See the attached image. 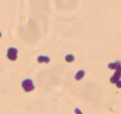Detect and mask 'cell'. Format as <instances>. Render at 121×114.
Segmentation results:
<instances>
[{"instance_id": "cell-8", "label": "cell", "mask_w": 121, "mask_h": 114, "mask_svg": "<svg viewBox=\"0 0 121 114\" xmlns=\"http://www.w3.org/2000/svg\"><path fill=\"white\" fill-rule=\"evenodd\" d=\"M0 37H1V33H0Z\"/></svg>"}, {"instance_id": "cell-3", "label": "cell", "mask_w": 121, "mask_h": 114, "mask_svg": "<svg viewBox=\"0 0 121 114\" xmlns=\"http://www.w3.org/2000/svg\"><path fill=\"white\" fill-rule=\"evenodd\" d=\"M84 75H85V72H84V70H79L78 72L76 74V76H75V79L77 80H79L81 79L82 78L84 77Z\"/></svg>"}, {"instance_id": "cell-1", "label": "cell", "mask_w": 121, "mask_h": 114, "mask_svg": "<svg viewBox=\"0 0 121 114\" xmlns=\"http://www.w3.org/2000/svg\"><path fill=\"white\" fill-rule=\"evenodd\" d=\"M22 87L26 92H30L34 89V85L32 83V80L26 79L22 82Z\"/></svg>"}, {"instance_id": "cell-5", "label": "cell", "mask_w": 121, "mask_h": 114, "mask_svg": "<svg viewBox=\"0 0 121 114\" xmlns=\"http://www.w3.org/2000/svg\"><path fill=\"white\" fill-rule=\"evenodd\" d=\"M66 61H69V62H71V61H74V56L72 55V54H69V55H67L66 56Z\"/></svg>"}, {"instance_id": "cell-4", "label": "cell", "mask_w": 121, "mask_h": 114, "mask_svg": "<svg viewBox=\"0 0 121 114\" xmlns=\"http://www.w3.org/2000/svg\"><path fill=\"white\" fill-rule=\"evenodd\" d=\"M38 61L39 62H49L50 59L48 57H45V56H39L38 59Z\"/></svg>"}, {"instance_id": "cell-2", "label": "cell", "mask_w": 121, "mask_h": 114, "mask_svg": "<svg viewBox=\"0 0 121 114\" xmlns=\"http://www.w3.org/2000/svg\"><path fill=\"white\" fill-rule=\"evenodd\" d=\"M7 57L12 60V61H14L15 59L17 58V50L15 48H9L7 52Z\"/></svg>"}, {"instance_id": "cell-7", "label": "cell", "mask_w": 121, "mask_h": 114, "mask_svg": "<svg viewBox=\"0 0 121 114\" xmlns=\"http://www.w3.org/2000/svg\"><path fill=\"white\" fill-rule=\"evenodd\" d=\"M75 111H76V113L77 114H82L81 112H79V110H78V109H76Z\"/></svg>"}, {"instance_id": "cell-6", "label": "cell", "mask_w": 121, "mask_h": 114, "mask_svg": "<svg viewBox=\"0 0 121 114\" xmlns=\"http://www.w3.org/2000/svg\"><path fill=\"white\" fill-rule=\"evenodd\" d=\"M117 67H119V63L117 65V62H115V63H111V64L109 65V68H111V69H117Z\"/></svg>"}]
</instances>
